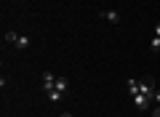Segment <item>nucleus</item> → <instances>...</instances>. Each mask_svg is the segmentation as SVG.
<instances>
[{"instance_id": "1", "label": "nucleus", "mask_w": 160, "mask_h": 117, "mask_svg": "<svg viewBox=\"0 0 160 117\" xmlns=\"http://www.w3.org/2000/svg\"><path fill=\"white\" fill-rule=\"evenodd\" d=\"M53 88H56V75L46 72V75H43V90L48 93V90H53Z\"/></svg>"}, {"instance_id": "2", "label": "nucleus", "mask_w": 160, "mask_h": 117, "mask_svg": "<svg viewBox=\"0 0 160 117\" xmlns=\"http://www.w3.org/2000/svg\"><path fill=\"white\" fill-rule=\"evenodd\" d=\"M149 101H152V99H149V96H144V93H136V96H133V104H136V109H147Z\"/></svg>"}, {"instance_id": "3", "label": "nucleus", "mask_w": 160, "mask_h": 117, "mask_svg": "<svg viewBox=\"0 0 160 117\" xmlns=\"http://www.w3.org/2000/svg\"><path fill=\"white\" fill-rule=\"evenodd\" d=\"M99 16H102L104 22H109V24H120V13L118 11H102Z\"/></svg>"}, {"instance_id": "4", "label": "nucleus", "mask_w": 160, "mask_h": 117, "mask_svg": "<svg viewBox=\"0 0 160 117\" xmlns=\"http://www.w3.org/2000/svg\"><path fill=\"white\" fill-rule=\"evenodd\" d=\"M13 45H16L19 51H27V48H29V37H22V35H19V37H16V43H13Z\"/></svg>"}, {"instance_id": "5", "label": "nucleus", "mask_w": 160, "mask_h": 117, "mask_svg": "<svg viewBox=\"0 0 160 117\" xmlns=\"http://www.w3.org/2000/svg\"><path fill=\"white\" fill-rule=\"evenodd\" d=\"M67 88H69L67 77H56V88H53V90H62V93H67Z\"/></svg>"}, {"instance_id": "6", "label": "nucleus", "mask_w": 160, "mask_h": 117, "mask_svg": "<svg viewBox=\"0 0 160 117\" xmlns=\"http://www.w3.org/2000/svg\"><path fill=\"white\" fill-rule=\"evenodd\" d=\"M3 37H6V43H16V37H19V35L13 32V29H8V32L3 35Z\"/></svg>"}, {"instance_id": "7", "label": "nucleus", "mask_w": 160, "mask_h": 117, "mask_svg": "<svg viewBox=\"0 0 160 117\" xmlns=\"http://www.w3.org/2000/svg\"><path fill=\"white\" fill-rule=\"evenodd\" d=\"M48 96H51V101H62V90H48Z\"/></svg>"}, {"instance_id": "8", "label": "nucleus", "mask_w": 160, "mask_h": 117, "mask_svg": "<svg viewBox=\"0 0 160 117\" xmlns=\"http://www.w3.org/2000/svg\"><path fill=\"white\" fill-rule=\"evenodd\" d=\"M149 48H152V51H160V37H152V43H149Z\"/></svg>"}, {"instance_id": "9", "label": "nucleus", "mask_w": 160, "mask_h": 117, "mask_svg": "<svg viewBox=\"0 0 160 117\" xmlns=\"http://www.w3.org/2000/svg\"><path fill=\"white\" fill-rule=\"evenodd\" d=\"M152 101H155V104H160V90H155V96H152Z\"/></svg>"}, {"instance_id": "10", "label": "nucleus", "mask_w": 160, "mask_h": 117, "mask_svg": "<svg viewBox=\"0 0 160 117\" xmlns=\"http://www.w3.org/2000/svg\"><path fill=\"white\" fill-rule=\"evenodd\" d=\"M155 37H160V22L155 24Z\"/></svg>"}, {"instance_id": "11", "label": "nucleus", "mask_w": 160, "mask_h": 117, "mask_svg": "<svg viewBox=\"0 0 160 117\" xmlns=\"http://www.w3.org/2000/svg\"><path fill=\"white\" fill-rule=\"evenodd\" d=\"M155 117H160V104H155Z\"/></svg>"}, {"instance_id": "12", "label": "nucleus", "mask_w": 160, "mask_h": 117, "mask_svg": "<svg viewBox=\"0 0 160 117\" xmlns=\"http://www.w3.org/2000/svg\"><path fill=\"white\" fill-rule=\"evenodd\" d=\"M62 117H72V115H69V112H64V115H62Z\"/></svg>"}]
</instances>
